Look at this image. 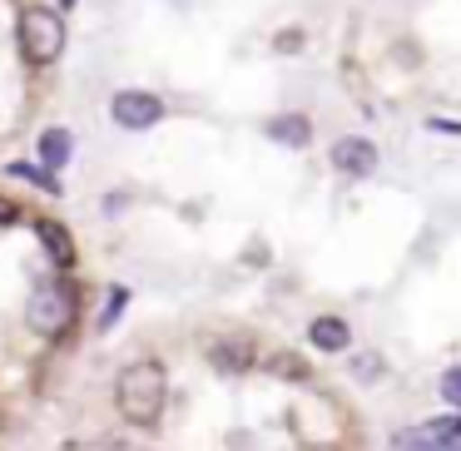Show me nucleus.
Segmentation results:
<instances>
[{
  "label": "nucleus",
  "instance_id": "nucleus-1",
  "mask_svg": "<svg viewBox=\"0 0 461 451\" xmlns=\"http://www.w3.org/2000/svg\"><path fill=\"white\" fill-rule=\"evenodd\" d=\"M164 397H169V377H164L159 362H130L114 382V401L134 427H154L164 411Z\"/></svg>",
  "mask_w": 461,
  "mask_h": 451
},
{
  "label": "nucleus",
  "instance_id": "nucleus-2",
  "mask_svg": "<svg viewBox=\"0 0 461 451\" xmlns=\"http://www.w3.org/2000/svg\"><path fill=\"white\" fill-rule=\"evenodd\" d=\"M25 318H31V328L45 332V338H60V332H70L75 318H80L75 288H70V283H41V288L31 293V302H25Z\"/></svg>",
  "mask_w": 461,
  "mask_h": 451
},
{
  "label": "nucleus",
  "instance_id": "nucleus-3",
  "mask_svg": "<svg viewBox=\"0 0 461 451\" xmlns=\"http://www.w3.org/2000/svg\"><path fill=\"white\" fill-rule=\"evenodd\" d=\"M65 50V21L60 11H45V5H31L21 15V55L31 65H55Z\"/></svg>",
  "mask_w": 461,
  "mask_h": 451
},
{
  "label": "nucleus",
  "instance_id": "nucleus-4",
  "mask_svg": "<svg viewBox=\"0 0 461 451\" xmlns=\"http://www.w3.org/2000/svg\"><path fill=\"white\" fill-rule=\"evenodd\" d=\"M110 114H114L120 130H154V124L164 120V104L154 100V95H144V90H120L110 100Z\"/></svg>",
  "mask_w": 461,
  "mask_h": 451
},
{
  "label": "nucleus",
  "instance_id": "nucleus-5",
  "mask_svg": "<svg viewBox=\"0 0 461 451\" xmlns=\"http://www.w3.org/2000/svg\"><path fill=\"white\" fill-rule=\"evenodd\" d=\"M392 446H461V417L427 421V427H417V431H402V437H392Z\"/></svg>",
  "mask_w": 461,
  "mask_h": 451
},
{
  "label": "nucleus",
  "instance_id": "nucleus-6",
  "mask_svg": "<svg viewBox=\"0 0 461 451\" xmlns=\"http://www.w3.org/2000/svg\"><path fill=\"white\" fill-rule=\"evenodd\" d=\"M332 164H338V174L367 179V174L377 169V149H372L367 140H338V144H332Z\"/></svg>",
  "mask_w": 461,
  "mask_h": 451
},
{
  "label": "nucleus",
  "instance_id": "nucleus-7",
  "mask_svg": "<svg viewBox=\"0 0 461 451\" xmlns=\"http://www.w3.org/2000/svg\"><path fill=\"white\" fill-rule=\"evenodd\" d=\"M308 338H312V347H318V352H342L352 342V332H348V322H342V318H312Z\"/></svg>",
  "mask_w": 461,
  "mask_h": 451
},
{
  "label": "nucleus",
  "instance_id": "nucleus-8",
  "mask_svg": "<svg viewBox=\"0 0 461 451\" xmlns=\"http://www.w3.org/2000/svg\"><path fill=\"white\" fill-rule=\"evenodd\" d=\"M41 243H45V253H50L55 263H60V268H70L75 263V243H70V229H65V223H55V219H41Z\"/></svg>",
  "mask_w": 461,
  "mask_h": 451
},
{
  "label": "nucleus",
  "instance_id": "nucleus-9",
  "mask_svg": "<svg viewBox=\"0 0 461 451\" xmlns=\"http://www.w3.org/2000/svg\"><path fill=\"white\" fill-rule=\"evenodd\" d=\"M268 140L288 144V149H303L312 140V124L303 114H278V120H268Z\"/></svg>",
  "mask_w": 461,
  "mask_h": 451
},
{
  "label": "nucleus",
  "instance_id": "nucleus-10",
  "mask_svg": "<svg viewBox=\"0 0 461 451\" xmlns=\"http://www.w3.org/2000/svg\"><path fill=\"white\" fill-rule=\"evenodd\" d=\"M41 159H45V169H60V164L70 159V134H65V130H45L41 134Z\"/></svg>",
  "mask_w": 461,
  "mask_h": 451
},
{
  "label": "nucleus",
  "instance_id": "nucleus-11",
  "mask_svg": "<svg viewBox=\"0 0 461 451\" xmlns=\"http://www.w3.org/2000/svg\"><path fill=\"white\" fill-rule=\"evenodd\" d=\"M213 362H219L223 372H243L249 367V347H233V342L229 347H213Z\"/></svg>",
  "mask_w": 461,
  "mask_h": 451
},
{
  "label": "nucleus",
  "instance_id": "nucleus-12",
  "mask_svg": "<svg viewBox=\"0 0 461 451\" xmlns=\"http://www.w3.org/2000/svg\"><path fill=\"white\" fill-rule=\"evenodd\" d=\"M441 397H447V407L461 411V367H447V372H441Z\"/></svg>",
  "mask_w": 461,
  "mask_h": 451
},
{
  "label": "nucleus",
  "instance_id": "nucleus-13",
  "mask_svg": "<svg viewBox=\"0 0 461 451\" xmlns=\"http://www.w3.org/2000/svg\"><path fill=\"white\" fill-rule=\"evenodd\" d=\"M124 302H130V293H124V288H114V293H110V302H104V312H100V328H114V318H120V308H124Z\"/></svg>",
  "mask_w": 461,
  "mask_h": 451
},
{
  "label": "nucleus",
  "instance_id": "nucleus-14",
  "mask_svg": "<svg viewBox=\"0 0 461 451\" xmlns=\"http://www.w3.org/2000/svg\"><path fill=\"white\" fill-rule=\"evenodd\" d=\"M15 174H21V179H31V184H45L50 194H60V184H55V174H50V169H31V164H15Z\"/></svg>",
  "mask_w": 461,
  "mask_h": 451
},
{
  "label": "nucleus",
  "instance_id": "nucleus-15",
  "mask_svg": "<svg viewBox=\"0 0 461 451\" xmlns=\"http://www.w3.org/2000/svg\"><path fill=\"white\" fill-rule=\"evenodd\" d=\"M273 372H278V377H303L308 367H298V362H288V352H283V357H273Z\"/></svg>",
  "mask_w": 461,
  "mask_h": 451
},
{
  "label": "nucleus",
  "instance_id": "nucleus-16",
  "mask_svg": "<svg viewBox=\"0 0 461 451\" xmlns=\"http://www.w3.org/2000/svg\"><path fill=\"white\" fill-rule=\"evenodd\" d=\"M15 219H21V209H15L11 199H0V229H5V223H15Z\"/></svg>",
  "mask_w": 461,
  "mask_h": 451
},
{
  "label": "nucleus",
  "instance_id": "nucleus-17",
  "mask_svg": "<svg viewBox=\"0 0 461 451\" xmlns=\"http://www.w3.org/2000/svg\"><path fill=\"white\" fill-rule=\"evenodd\" d=\"M303 45V35L298 31H288V35H278V50H298Z\"/></svg>",
  "mask_w": 461,
  "mask_h": 451
},
{
  "label": "nucleus",
  "instance_id": "nucleus-18",
  "mask_svg": "<svg viewBox=\"0 0 461 451\" xmlns=\"http://www.w3.org/2000/svg\"><path fill=\"white\" fill-rule=\"evenodd\" d=\"M60 5H75V0H60Z\"/></svg>",
  "mask_w": 461,
  "mask_h": 451
}]
</instances>
